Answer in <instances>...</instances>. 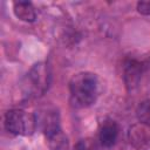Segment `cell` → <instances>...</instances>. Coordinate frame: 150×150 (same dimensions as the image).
I'll use <instances>...</instances> for the list:
<instances>
[{"mask_svg":"<svg viewBox=\"0 0 150 150\" xmlns=\"http://www.w3.org/2000/svg\"><path fill=\"white\" fill-rule=\"evenodd\" d=\"M4 125L9 134L20 136H29L38 129L35 114H29L22 109L8 110L5 115Z\"/></svg>","mask_w":150,"mask_h":150,"instance_id":"cell-2","label":"cell"},{"mask_svg":"<svg viewBox=\"0 0 150 150\" xmlns=\"http://www.w3.org/2000/svg\"><path fill=\"white\" fill-rule=\"evenodd\" d=\"M71 102L76 107L86 108L95 103L98 95L97 76L89 71L74 74L69 81Z\"/></svg>","mask_w":150,"mask_h":150,"instance_id":"cell-1","label":"cell"},{"mask_svg":"<svg viewBox=\"0 0 150 150\" xmlns=\"http://www.w3.org/2000/svg\"><path fill=\"white\" fill-rule=\"evenodd\" d=\"M49 83L50 71L48 64L45 62H39L30 68L26 76V93H28L29 96L40 97L48 90Z\"/></svg>","mask_w":150,"mask_h":150,"instance_id":"cell-3","label":"cell"},{"mask_svg":"<svg viewBox=\"0 0 150 150\" xmlns=\"http://www.w3.org/2000/svg\"><path fill=\"white\" fill-rule=\"evenodd\" d=\"M137 11L143 15H150V0L148 1H138Z\"/></svg>","mask_w":150,"mask_h":150,"instance_id":"cell-12","label":"cell"},{"mask_svg":"<svg viewBox=\"0 0 150 150\" xmlns=\"http://www.w3.org/2000/svg\"><path fill=\"white\" fill-rule=\"evenodd\" d=\"M38 128L45 134L46 137L60 130V116L55 109H42L35 114Z\"/></svg>","mask_w":150,"mask_h":150,"instance_id":"cell-5","label":"cell"},{"mask_svg":"<svg viewBox=\"0 0 150 150\" xmlns=\"http://www.w3.org/2000/svg\"><path fill=\"white\" fill-rule=\"evenodd\" d=\"M136 116L138 122L150 124V98L141 102L136 109Z\"/></svg>","mask_w":150,"mask_h":150,"instance_id":"cell-10","label":"cell"},{"mask_svg":"<svg viewBox=\"0 0 150 150\" xmlns=\"http://www.w3.org/2000/svg\"><path fill=\"white\" fill-rule=\"evenodd\" d=\"M73 150H100L98 143L94 138L80 139L73 148Z\"/></svg>","mask_w":150,"mask_h":150,"instance_id":"cell-11","label":"cell"},{"mask_svg":"<svg viewBox=\"0 0 150 150\" xmlns=\"http://www.w3.org/2000/svg\"><path fill=\"white\" fill-rule=\"evenodd\" d=\"M128 141L135 150H150V124L137 122L128 130Z\"/></svg>","mask_w":150,"mask_h":150,"instance_id":"cell-4","label":"cell"},{"mask_svg":"<svg viewBox=\"0 0 150 150\" xmlns=\"http://www.w3.org/2000/svg\"><path fill=\"white\" fill-rule=\"evenodd\" d=\"M142 70H143L142 63L136 60H129L125 63L123 77L128 89H134L138 84L142 76Z\"/></svg>","mask_w":150,"mask_h":150,"instance_id":"cell-6","label":"cell"},{"mask_svg":"<svg viewBox=\"0 0 150 150\" xmlns=\"http://www.w3.org/2000/svg\"><path fill=\"white\" fill-rule=\"evenodd\" d=\"M47 138L48 146L50 150H67L68 148V141L66 135L62 132V130H57L54 134L49 135Z\"/></svg>","mask_w":150,"mask_h":150,"instance_id":"cell-9","label":"cell"},{"mask_svg":"<svg viewBox=\"0 0 150 150\" xmlns=\"http://www.w3.org/2000/svg\"><path fill=\"white\" fill-rule=\"evenodd\" d=\"M118 124L112 120H107L102 123L100 129V143L103 146H111L118 137Z\"/></svg>","mask_w":150,"mask_h":150,"instance_id":"cell-7","label":"cell"},{"mask_svg":"<svg viewBox=\"0 0 150 150\" xmlns=\"http://www.w3.org/2000/svg\"><path fill=\"white\" fill-rule=\"evenodd\" d=\"M13 12L15 16L25 22H33L36 19V11L32 2L29 1H18L14 2Z\"/></svg>","mask_w":150,"mask_h":150,"instance_id":"cell-8","label":"cell"}]
</instances>
